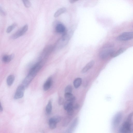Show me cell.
Here are the masks:
<instances>
[{"label":"cell","mask_w":133,"mask_h":133,"mask_svg":"<svg viewBox=\"0 0 133 133\" xmlns=\"http://www.w3.org/2000/svg\"><path fill=\"white\" fill-rule=\"evenodd\" d=\"M78 0H69V1L70 3L72 4L77 2Z\"/></svg>","instance_id":"cell-30"},{"label":"cell","mask_w":133,"mask_h":133,"mask_svg":"<svg viewBox=\"0 0 133 133\" xmlns=\"http://www.w3.org/2000/svg\"><path fill=\"white\" fill-rule=\"evenodd\" d=\"M16 25L17 24L16 23H14L9 26L7 29L6 32L8 33L10 32L15 28Z\"/></svg>","instance_id":"cell-23"},{"label":"cell","mask_w":133,"mask_h":133,"mask_svg":"<svg viewBox=\"0 0 133 133\" xmlns=\"http://www.w3.org/2000/svg\"><path fill=\"white\" fill-rule=\"evenodd\" d=\"M36 76L34 74L29 73L27 75L21 84L25 89L28 87Z\"/></svg>","instance_id":"cell-8"},{"label":"cell","mask_w":133,"mask_h":133,"mask_svg":"<svg viewBox=\"0 0 133 133\" xmlns=\"http://www.w3.org/2000/svg\"><path fill=\"white\" fill-rule=\"evenodd\" d=\"M133 112L130 113L120 127L119 131L121 133H130L132 131V119Z\"/></svg>","instance_id":"cell-1"},{"label":"cell","mask_w":133,"mask_h":133,"mask_svg":"<svg viewBox=\"0 0 133 133\" xmlns=\"http://www.w3.org/2000/svg\"><path fill=\"white\" fill-rule=\"evenodd\" d=\"M133 39V31L125 32L122 33L117 38L119 41H124L129 40Z\"/></svg>","instance_id":"cell-3"},{"label":"cell","mask_w":133,"mask_h":133,"mask_svg":"<svg viewBox=\"0 0 133 133\" xmlns=\"http://www.w3.org/2000/svg\"><path fill=\"white\" fill-rule=\"evenodd\" d=\"M82 80L80 78H77L75 79L73 82V85L75 88H78L81 85Z\"/></svg>","instance_id":"cell-19"},{"label":"cell","mask_w":133,"mask_h":133,"mask_svg":"<svg viewBox=\"0 0 133 133\" xmlns=\"http://www.w3.org/2000/svg\"><path fill=\"white\" fill-rule=\"evenodd\" d=\"M55 29L57 32L61 33L64 32L65 30V28L63 24L59 23L56 25Z\"/></svg>","instance_id":"cell-14"},{"label":"cell","mask_w":133,"mask_h":133,"mask_svg":"<svg viewBox=\"0 0 133 133\" xmlns=\"http://www.w3.org/2000/svg\"><path fill=\"white\" fill-rule=\"evenodd\" d=\"M0 11L1 14L2 15L5 16L6 15V13L2 8L0 7Z\"/></svg>","instance_id":"cell-28"},{"label":"cell","mask_w":133,"mask_h":133,"mask_svg":"<svg viewBox=\"0 0 133 133\" xmlns=\"http://www.w3.org/2000/svg\"><path fill=\"white\" fill-rule=\"evenodd\" d=\"M14 55H4L2 58L3 61L5 63H8L10 62L13 58Z\"/></svg>","instance_id":"cell-16"},{"label":"cell","mask_w":133,"mask_h":133,"mask_svg":"<svg viewBox=\"0 0 133 133\" xmlns=\"http://www.w3.org/2000/svg\"><path fill=\"white\" fill-rule=\"evenodd\" d=\"M53 49V47L51 46H48L44 50L42 55V58H43L47 56L48 55L51 51Z\"/></svg>","instance_id":"cell-12"},{"label":"cell","mask_w":133,"mask_h":133,"mask_svg":"<svg viewBox=\"0 0 133 133\" xmlns=\"http://www.w3.org/2000/svg\"><path fill=\"white\" fill-rule=\"evenodd\" d=\"M79 105L78 104H76L74 105H73V108L75 109H77L79 108Z\"/></svg>","instance_id":"cell-29"},{"label":"cell","mask_w":133,"mask_h":133,"mask_svg":"<svg viewBox=\"0 0 133 133\" xmlns=\"http://www.w3.org/2000/svg\"><path fill=\"white\" fill-rule=\"evenodd\" d=\"M43 64V60H41L33 65L30 70L29 73L36 75L42 68Z\"/></svg>","instance_id":"cell-5"},{"label":"cell","mask_w":133,"mask_h":133,"mask_svg":"<svg viewBox=\"0 0 133 133\" xmlns=\"http://www.w3.org/2000/svg\"><path fill=\"white\" fill-rule=\"evenodd\" d=\"M74 109L73 103L70 102L66 110L68 114L70 115H72L74 112Z\"/></svg>","instance_id":"cell-15"},{"label":"cell","mask_w":133,"mask_h":133,"mask_svg":"<svg viewBox=\"0 0 133 133\" xmlns=\"http://www.w3.org/2000/svg\"><path fill=\"white\" fill-rule=\"evenodd\" d=\"M53 117L57 123L61 121V117L59 116H56Z\"/></svg>","instance_id":"cell-26"},{"label":"cell","mask_w":133,"mask_h":133,"mask_svg":"<svg viewBox=\"0 0 133 133\" xmlns=\"http://www.w3.org/2000/svg\"><path fill=\"white\" fill-rule=\"evenodd\" d=\"M69 39V36L67 34H64L58 41L57 45L59 48H61L66 45L68 43Z\"/></svg>","instance_id":"cell-9"},{"label":"cell","mask_w":133,"mask_h":133,"mask_svg":"<svg viewBox=\"0 0 133 133\" xmlns=\"http://www.w3.org/2000/svg\"><path fill=\"white\" fill-rule=\"evenodd\" d=\"M123 114L121 112L117 113L114 116L112 122L113 127L116 128L119 125L122 117Z\"/></svg>","instance_id":"cell-6"},{"label":"cell","mask_w":133,"mask_h":133,"mask_svg":"<svg viewBox=\"0 0 133 133\" xmlns=\"http://www.w3.org/2000/svg\"><path fill=\"white\" fill-rule=\"evenodd\" d=\"M64 101L63 98L60 97L58 99V104L60 105H62L64 103Z\"/></svg>","instance_id":"cell-27"},{"label":"cell","mask_w":133,"mask_h":133,"mask_svg":"<svg viewBox=\"0 0 133 133\" xmlns=\"http://www.w3.org/2000/svg\"><path fill=\"white\" fill-rule=\"evenodd\" d=\"M125 50V49L124 48H120L116 52L115 51L112 57H114L117 56L123 52Z\"/></svg>","instance_id":"cell-22"},{"label":"cell","mask_w":133,"mask_h":133,"mask_svg":"<svg viewBox=\"0 0 133 133\" xmlns=\"http://www.w3.org/2000/svg\"><path fill=\"white\" fill-rule=\"evenodd\" d=\"M57 123L53 117L50 118L49 121L50 128L52 129H55L56 127Z\"/></svg>","instance_id":"cell-18"},{"label":"cell","mask_w":133,"mask_h":133,"mask_svg":"<svg viewBox=\"0 0 133 133\" xmlns=\"http://www.w3.org/2000/svg\"><path fill=\"white\" fill-rule=\"evenodd\" d=\"M52 84V79L51 77H49L43 85V89L47 91L50 88Z\"/></svg>","instance_id":"cell-10"},{"label":"cell","mask_w":133,"mask_h":133,"mask_svg":"<svg viewBox=\"0 0 133 133\" xmlns=\"http://www.w3.org/2000/svg\"><path fill=\"white\" fill-rule=\"evenodd\" d=\"M94 63L95 62L94 61H90L82 69L81 71L82 73H84L87 72L93 66Z\"/></svg>","instance_id":"cell-11"},{"label":"cell","mask_w":133,"mask_h":133,"mask_svg":"<svg viewBox=\"0 0 133 133\" xmlns=\"http://www.w3.org/2000/svg\"><path fill=\"white\" fill-rule=\"evenodd\" d=\"M111 45H107L104 46L101 51L99 56L102 59H105L109 56L112 57L115 52Z\"/></svg>","instance_id":"cell-2"},{"label":"cell","mask_w":133,"mask_h":133,"mask_svg":"<svg viewBox=\"0 0 133 133\" xmlns=\"http://www.w3.org/2000/svg\"><path fill=\"white\" fill-rule=\"evenodd\" d=\"M15 77L14 76L12 75L8 76L7 79V83L9 86H11L13 84L14 80Z\"/></svg>","instance_id":"cell-20"},{"label":"cell","mask_w":133,"mask_h":133,"mask_svg":"<svg viewBox=\"0 0 133 133\" xmlns=\"http://www.w3.org/2000/svg\"><path fill=\"white\" fill-rule=\"evenodd\" d=\"M3 107H2V106L1 105V104H0V112H1L2 111H3Z\"/></svg>","instance_id":"cell-31"},{"label":"cell","mask_w":133,"mask_h":133,"mask_svg":"<svg viewBox=\"0 0 133 133\" xmlns=\"http://www.w3.org/2000/svg\"><path fill=\"white\" fill-rule=\"evenodd\" d=\"M66 9L65 8L63 7L60 8L57 10L54 14V16L55 18L57 17L62 14L65 12Z\"/></svg>","instance_id":"cell-17"},{"label":"cell","mask_w":133,"mask_h":133,"mask_svg":"<svg viewBox=\"0 0 133 133\" xmlns=\"http://www.w3.org/2000/svg\"><path fill=\"white\" fill-rule=\"evenodd\" d=\"M28 26L26 24L14 34L11 36L13 39H16L24 35L28 29Z\"/></svg>","instance_id":"cell-4"},{"label":"cell","mask_w":133,"mask_h":133,"mask_svg":"<svg viewBox=\"0 0 133 133\" xmlns=\"http://www.w3.org/2000/svg\"><path fill=\"white\" fill-rule=\"evenodd\" d=\"M52 109V102L49 100L46 107L45 110L47 114L50 115L51 114Z\"/></svg>","instance_id":"cell-21"},{"label":"cell","mask_w":133,"mask_h":133,"mask_svg":"<svg viewBox=\"0 0 133 133\" xmlns=\"http://www.w3.org/2000/svg\"><path fill=\"white\" fill-rule=\"evenodd\" d=\"M24 6L26 8L30 7L31 4L29 0H22Z\"/></svg>","instance_id":"cell-25"},{"label":"cell","mask_w":133,"mask_h":133,"mask_svg":"<svg viewBox=\"0 0 133 133\" xmlns=\"http://www.w3.org/2000/svg\"><path fill=\"white\" fill-rule=\"evenodd\" d=\"M64 97L66 101L72 103L75 99V96L71 93H65Z\"/></svg>","instance_id":"cell-13"},{"label":"cell","mask_w":133,"mask_h":133,"mask_svg":"<svg viewBox=\"0 0 133 133\" xmlns=\"http://www.w3.org/2000/svg\"></svg>","instance_id":"cell-32"},{"label":"cell","mask_w":133,"mask_h":133,"mask_svg":"<svg viewBox=\"0 0 133 133\" xmlns=\"http://www.w3.org/2000/svg\"><path fill=\"white\" fill-rule=\"evenodd\" d=\"M25 88L21 84L17 87L14 96L15 99H17L22 98L24 95V91Z\"/></svg>","instance_id":"cell-7"},{"label":"cell","mask_w":133,"mask_h":133,"mask_svg":"<svg viewBox=\"0 0 133 133\" xmlns=\"http://www.w3.org/2000/svg\"><path fill=\"white\" fill-rule=\"evenodd\" d=\"M72 89V87L70 85L67 86L65 90V93H71Z\"/></svg>","instance_id":"cell-24"}]
</instances>
